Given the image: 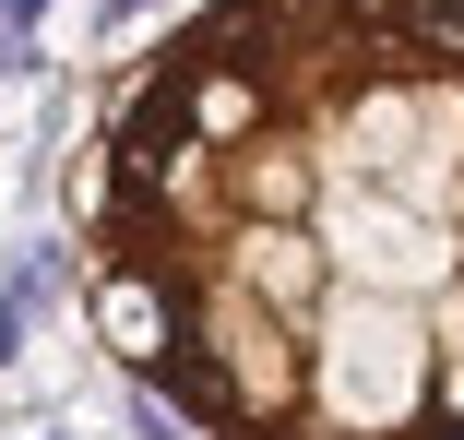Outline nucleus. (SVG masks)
<instances>
[{"label":"nucleus","mask_w":464,"mask_h":440,"mask_svg":"<svg viewBox=\"0 0 464 440\" xmlns=\"http://www.w3.org/2000/svg\"><path fill=\"white\" fill-rule=\"evenodd\" d=\"M108 345L131 358V381H155V369L179 358V345H191V321H179V310H167L143 274H120V286H108Z\"/></svg>","instance_id":"nucleus-1"},{"label":"nucleus","mask_w":464,"mask_h":440,"mask_svg":"<svg viewBox=\"0 0 464 440\" xmlns=\"http://www.w3.org/2000/svg\"><path fill=\"white\" fill-rule=\"evenodd\" d=\"M179 120H191L203 143H250V131H262V83H250V72H203V83L179 72Z\"/></svg>","instance_id":"nucleus-2"},{"label":"nucleus","mask_w":464,"mask_h":440,"mask_svg":"<svg viewBox=\"0 0 464 440\" xmlns=\"http://www.w3.org/2000/svg\"><path fill=\"white\" fill-rule=\"evenodd\" d=\"M405 36L440 48V60H464V0H405Z\"/></svg>","instance_id":"nucleus-3"},{"label":"nucleus","mask_w":464,"mask_h":440,"mask_svg":"<svg viewBox=\"0 0 464 440\" xmlns=\"http://www.w3.org/2000/svg\"><path fill=\"white\" fill-rule=\"evenodd\" d=\"M13 345H24V298L0 286V369H13Z\"/></svg>","instance_id":"nucleus-4"},{"label":"nucleus","mask_w":464,"mask_h":440,"mask_svg":"<svg viewBox=\"0 0 464 440\" xmlns=\"http://www.w3.org/2000/svg\"><path fill=\"white\" fill-rule=\"evenodd\" d=\"M143 440H191V428H167V405H155V393H143Z\"/></svg>","instance_id":"nucleus-5"},{"label":"nucleus","mask_w":464,"mask_h":440,"mask_svg":"<svg viewBox=\"0 0 464 440\" xmlns=\"http://www.w3.org/2000/svg\"><path fill=\"white\" fill-rule=\"evenodd\" d=\"M36 13H48V0H0V24H36Z\"/></svg>","instance_id":"nucleus-6"},{"label":"nucleus","mask_w":464,"mask_h":440,"mask_svg":"<svg viewBox=\"0 0 464 440\" xmlns=\"http://www.w3.org/2000/svg\"><path fill=\"white\" fill-rule=\"evenodd\" d=\"M108 13H143V0H108Z\"/></svg>","instance_id":"nucleus-7"}]
</instances>
